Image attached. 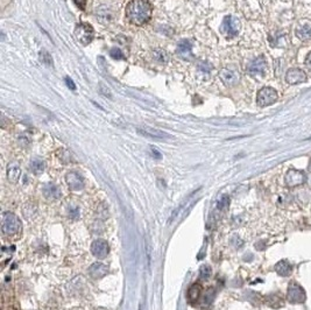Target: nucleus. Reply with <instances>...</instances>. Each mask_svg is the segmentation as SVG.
Masks as SVG:
<instances>
[{"label": "nucleus", "instance_id": "9d476101", "mask_svg": "<svg viewBox=\"0 0 311 310\" xmlns=\"http://www.w3.org/2000/svg\"><path fill=\"white\" fill-rule=\"evenodd\" d=\"M296 36L298 37L301 41H308L311 39V20H302L299 21L295 31Z\"/></svg>", "mask_w": 311, "mask_h": 310}, {"label": "nucleus", "instance_id": "0eeeda50", "mask_svg": "<svg viewBox=\"0 0 311 310\" xmlns=\"http://www.w3.org/2000/svg\"><path fill=\"white\" fill-rule=\"evenodd\" d=\"M91 252L92 254L98 259H104L107 257L110 252V246L105 240L103 239H96L91 244Z\"/></svg>", "mask_w": 311, "mask_h": 310}, {"label": "nucleus", "instance_id": "ddd939ff", "mask_svg": "<svg viewBox=\"0 0 311 310\" xmlns=\"http://www.w3.org/2000/svg\"><path fill=\"white\" fill-rule=\"evenodd\" d=\"M191 43L187 41V40H183L177 45V48H176V53L179 55L180 57L183 60H187V61H191L194 59V55H193V50H191Z\"/></svg>", "mask_w": 311, "mask_h": 310}, {"label": "nucleus", "instance_id": "b1692460", "mask_svg": "<svg viewBox=\"0 0 311 310\" xmlns=\"http://www.w3.org/2000/svg\"><path fill=\"white\" fill-rule=\"evenodd\" d=\"M40 57H41V61L43 63H45V65H47L49 66H53V59H51V56L49 55V53H47V51H41Z\"/></svg>", "mask_w": 311, "mask_h": 310}, {"label": "nucleus", "instance_id": "f3484780", "mask_svg": "<svg viewBox=\"0 0 311 310\" xmlns=\"http://www.w3.org/2000/svg\"><path fill=\"white\" fill-rule=\"evenodd\" d=\"M97 18L99 22L107 24V22H111L113 20V13L111 12V10H110L109 7L100 6L97 10Z\"/></svg>", "mask_w": 311, "mask_h": 310}, {"label": "nucleus", "instance_id": "c85d7f7f", "mask_svg": "<svg viewBox=\"0 0 311 310\" xmlns=\"http://www.w3.org/2000/svg\"><path fill=\"white\" fill-rule=\"evenodd\" d=\"M304 65H305V66H307L308 69H309V71L311 72V51L309 54H308V56L305 57Z\"/></svg>", "mask_w": 311, "mask_h": 310}, {"label": "nucleus", "instance_id": "a878e982", "mask_svg": "<svg viewBox=\"0 0 311 310\" xmlns=\"http://www.w3.org/2000/svg\"><path fill=\"white\" fill-rule=\"evenodd\" d=\"M68 215L72 219L78 218V217H80V209H78V208H76V207H69L68 208Z\"/></svg>", "mask_w": 311, "mask_h": 310}, {"label": "nucleus", "instance_id": "6ab92c4d", "mask_svg": "<svg viewBox=\"0 0 311 310\" xmlns=\"http://www.w3.org/2000/svg\"><path fill=\"white\" fill-rule=\"evenodd\" d=\"M305 179L304 174L297 170H289L287 174V182L288 184H298L302 183Z\"/></svg>", "mask_w": 311, "mask_h": 310}, {"label": "nucleus", "instance_id": "aec40b11", "mask_svg": "<svg viewBox=\"0 0 311 310\" xmlns=\"http://www.w3.org/2000/svg\"><path fill=\"white\" fill-rule=\"evenodd\" d=\"M30 168L34 174H41L46 169V162L41 158H34L32 159Z\"/></svg>", "mask_w": 311, "mask_h": 310}, {"label": "nucleus", "instance_id": "7c9ffc66", "mask_svg": "<svg viewBox=\"0 0 311 310\" xmlns=\"http://www.w3.org/2000/svg\"><path fill=\"white\" fill-rule=\"evenodd\" d=\"M152 153L154 155H155L156 159H161V153H160L159 150L155 148V147H152Z\"/></svg>", "mask_w": 311, "mask_h": 310}, {"label": "nucleus", "instance_id": "bb28decb", "mask_svg": "<svg viewBox=\"0 0 311 310\" xmlns=\"http://www.w3.org/2000/svg\"><path fill=\"white\" fill-rule=\"evenodd\" d=\"M199 69L200 70L205 71V72H210L211 69H212V65H210V63H200Z\"/></svg>", "mask_w": 311, "mask_h": 310}, {"label": "nucleus", "instance_id": "393cba45", "mask_svg": "<svg viewBox=\"0 0 311 310\" xmlns=\"http://www.w3.org/2000/svg\"><path fill=\"white\" fill-rule=\"evenodd\" d=\"M199 273L202 279H208V277L211 275V267L209 265H203L202 267H200Z\"/></svg>", "mask_w": 311, "mask_h": 310}, {"label": "nucleus", "instance_id": "f257e3e1", "mask_svg": "<svg viewBox=\"0 0 311 310\" xmlns=\"http://www.w3.org/2000/svg\"><path fill=\"white\" fill-rule=\"evenodd\" d=\"M126 16L132 24L145 25L152 16V6L147 0H132L126 7Z\"/></svg>", "mask_w": 311, "mask_h": 310}, {"label": "nucleus", "instance_id": "39448f33", "mask_svg": "<svg viewBox=\"0 0 311 310\" xmlns=\"http://www.w3.org/2000/svg\"><path fill=\"white\" fill-rule=\"evenodd\" d=\"M276 100H278V92L273 88L266 86V88H262L258 92L257 101L258 105L261 106V108H266V106L272 105Z\"/></svg>", "mask_w": 311, "mask_h": 310}, {"label": "nucleus", "instance_id": "f03ea898", "mask_svg": "<svg viewBox=\"0 0 311 310\" xmlns=\"http://www.w3.org/2000/svg\"><path fill=\"white\" fill-rule=\"evenodd\" d=\"M21 230V222L12 212H4L1 217V231L6 236H14Z\"/></svg>", "mask_w": 311, "mask_h": 310}, {"label": "nucleus", "instance_id": "a211bd4d", "mask_svg": "<svg viewBox=\"0 0 311 310\" xmlns=\"http://www.w3.org/2000/svg\"><path fill=\"white\" fill-rule=\"evenodd\" d=\"M200 295H202V287L198 283H194L187 292V297L191 303L197 302L199 300Z\"/></svg>", "mask_w": 311, "mask_h": 310}, {"label": "nucleus", "instance_id": "4be33fe9", "mask_svg": "<svg viewBox=\"0 0 311 310\" xmlns=\"http://www.w3.org/2000/svg\"><path fill=\"white\" fill-rule=\"evenodd\" d=\"M229 204V197L226 195L223 196V197H220V198L218 199V202H217L218 209H220V210L228 209Z\"/></svg>", "mask_w": 311, "mask_h": 310}, {"label": "nucleus", "instance_id": "6e6552de", "mask_svg": "<svg viewBox=\"0 0 311 310\" xmlns=\"http://www.w3.org/2000/svg\"><path fill=\"white\" fill-rule=\"evenodd\" d=\"M308 77L307 74L303 70L298 68H293L289 69L286 74V81L287 83L292 84V85H295V84H301L307 82Z\"/></svg>", "mask_w": 311, "mask_h": 310}, {"label": "nucleus", "instance_id": "423d86ee", "mask_svg": "<svg viewBox=\"0 0 311 310\" xmlns=\"http://www.w3.org/2000/svg\"><path fill=\"white\" fill-rule=\"evenodd\" d=\"M219 78L226 86H234L240 82L239 71L232 68H224L219 71Z\"/></svg>", "mask_w": 311, "mask_h": 310}, {"label": "nucleus", "instance_id": "4468645a", "mask_svg": "<svg viewBox=\"0 0 311 310\" xmlns=\"http://www.w3.org/2000/svg\"><path fill=\"white\" fill-rule=\"evenodd\" d=\"M42 193L43 196L49 199V201H55V199H59L61 198V196H62V193H61L59 185H56L55 183L46 184L45 187H43Z\"/></svg>", "mask_w": 311, "mask_h": 310}, {"label": "nucleus", "instance_id": "7ed1b4c3", "mask_svg": "<svg viewBox=\"0 0 311 310\" xmlns=\"http://www.w3.org/2000/svg\"><path fill=\"white\" fill-rule=\"evenodd\" d=\"M240 21L235 16H228L223 20L222 24V33L228 37H234L239 34L240 32Z\"/></svg>", "mask_w": 311, "mask_h": 310}, {"label": "nucleus", "instance_id": "1a4fd4ad", "mask_svg": "<svg viewBox=\"0 0 311 310\" xmlns=\"http://www.w3.org/2000/svg\"><path fill=\"white\" fill-rule=\"evenodd\" d=\"M65 182L69 189L74 191H80L84 188V179L80 174L76 172H69L65 175Z\"/></svg>", "mask_w": 311, "mask_h": 310}, {"label": "nucleus", "instance_id": "f8f14e48", "mask_svg": "<svg viewBox=\"0 0 311 310\" xmlns=\"http://www.w3.org/2000/svg\"><path fill=\"white\" fill-rule=\"evenodd\" d=\"M88 273L92 279H100L109 273V266L103 262H95L89 267Z\"/></svg>", "mask_w": 311, "mask_h": 310}, {"label": "nucleus", "instance_id": "9b49d317", "mask_svg": "<svg viewBox=\"0 0 311 310\" xmlns=\"http://www.w3.org/2000/svg\"><path fill=\"white\" fill-rule=\"evenodd\" d=\"M266 60H264L263 56H259L254 61H252L251 65L247 68V72H248L251 76H257V75L263 74L264 70H266Z\"/></svg>", "mask_w": 311, "mask_h": 310}, {"label": "nucleus", "instance_id": "20e7f679", "mask_svg": "<svg viewBox=\"0 0 311 310\" xmlns=\"http://www.w3.org/2000/svg\"><path fill=\"white\" fill-rule=\"evenodd\" d=\"M75 36H76L78 41L83 43L84 46L89 45V43H91L92 40H94V28L91 27V25L86 24V22L78 24L76 28H75Z\"/></svg>", "mask_w": 311, "mask_h": 310}, {"label": "nucleus", "instance_id": "2eb2a0df", "mask_svg": "<svg viewBox=\"0 0 311 310\" xmlns=\"http://www.w3.org/2000/svg\"><path fill=\"white\" fill-rule=\"evenodd\" d=\"M21 175V169L18 162H11L7 166V179L12 183H16Z\"/></svg>", "mask_w": 311, "mask_h": 310}, {"label": "nucleus", "instance_id": "5701e85b", "mask_svg": "<svg viewBox=\"0 0 311 310\" xmlns=\"http://www.w3.org/2000/svg\"><path fill=\"white\" fill-rule=\"evenodd\" d=\"M110 54H111L112 59H115V60H124L125 59L123 51H121L120 49L117 48V47L112 48L111 51H110Z\"/></svg>", "mask_w": 311, "mask_h": 310}, {"label": "nucleus", "instance_id": "c756f323", "mask_svg": "<svg viewBox=\"0 0 311 310\" xmlns=\"http://www.w3.org/2000/svg\"><path fill=\"white\" fill-rule=\"evenodd\" d=\"M74 2L77 5L78 8H81V10H84V8H85L86 0H74Z\"/></svg>", "mask_w": 311, "mask_h": 310}, {"label": "nucleus", "instance_id": "2f4dec72", "mask_svg": "<svg viewBox=\"0 0 311 310\" xmlns=\"http://www.w3.org/2000/svg\"><path fill=\"white\" fill-rule=\"evenodd\" d=\"M309 170L311 172V161H310V163H309Z\"/></svg>", "mask_w": 311, "mask_h": 310}, {"label": "nucleus", "instance_id": "cd10ccee", "mask_svg": "<svg viewBox=\"0 0 311 310\" xmlns=\"http://www.w3.org/2000/svg\"><path fill=\"white\" fill-rule=\"evenodd\" d=\"M65 83H66V85H68V88L70 90L76 89V85H75L74 81H72L70 77H65Z\"/></svg>", "mask_w": 311, "mask_h": 310}, {"label": "nucleus", "instance_id": "dca6fc26", "mask_svg": "<svg viewBox=\"0 0 311 310\" xmlns=\"http://www.w3.org/2000/svg\"><path fill=\"white\" fill-rule=\"evenodd\" d=\"M138 132L140 133V134L145 135V137L153 138V139H167V138H170V135L167 134V133H164L162 131H159V130H154V129H139Z\"/></svg>", "mask_w": 311, "mask_h": 310}, {"label": "nucleus", "instance_id": "412c9836", "mask_svg": "<svg viewBox=\"0 0 311 310\" xmlns=\"http://www.w3.org/2000/svg\"><path fill=\"white\" fill-rule=\"evenodd\" d=\"M153 57L155 59L156 62L161 63V65H167L170 60L169 54H168L165 50H164V49H156V50H154Z\"/></svg>", "mask_w": 311, "mask_h": 310}]
</instances>
